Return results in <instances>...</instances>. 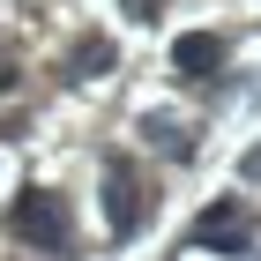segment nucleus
Listing matches in <instances>:
<instances>
[{"instance_id": "f257e3e1", "label": "nucleus", "mask_w": 261, "mask_h": 261, "mask_svg": "<svg viewBox=\"0 0 261 261\" xmlns=\"http://www.w3.org/2000/svg\"><path fill=\"white\" fill-rule=\"evenodd\" d=\"M15 239L38 246V254H67V239H75V224H67V201L53 194V187H30V194H15Z\"/></svg>"}, {"instance_id": "f03ea898", "label": "nucleus", "mask_w": 261, "mask_h": 261, "mask_svg": "<svg viewBox=\"0 0 261 261\" xmlns=\"http://www.w3.org/2000/svg\"><path fill=\"white\" fill-rule=\"evenodd\" d=\"M194 246H209V254H239L246 246V209L239 201H209L194 217Z\"/></svg>"}, {"instance_id": "7ed1b4c3", "label": "nucleus", "mask_w": 261, "mask_h": 261, "mask_svg": "<svg viewBox=\"0 0 261 261\" xmlns=\"http://www.w3.org/2000/svg\"><path fill=\"white\" fill-rule=\"evenodd\" d=\"M105 224H112L120 239L142 224V187H135V172H127V164H105Z\"/></svg>"}, {"instance_id": "20e7f679", "label": "nucleus", "mask_w": 261, "mask_h": 261, "mask_svg": "<svg viewBox=\"0 0 261 261\" xmlns=\"http://www.w3.org/2000/svg\"><path fill=\"white\" fill-rule=\"evenodd\" d=\"M172 67H179L187 82H209V75L224 67V38H217V30H194V38H179V45H172Z\"/></svg>"}, {"instance_id": "39448f33", "label": "nucleus", "mask_w": 261, "mask_h": 261, "mask_svg": "<svg viewBox=\"0 0 261 261\" xmlns=\"http://www.w3.org/2000/svg\"><path fill=\"white\" fill-rule=\"evenodd\" d=\"M67 67H75V75H105V67H112V38H82Z\"/></svg>"}, {"instance_id": "423d86ee", "label": "nucleus", "mask_w": 261, "mask_h": 261, "mask_svg": "<svg viewBox=\"0 0 261 261\" xmlns=\"http://www.w3.org/2000/svg\"><path fill=\"white\" fill-rule=\"evenodd\" d=\"M239 172H246V179H261V149H246V157H239Z\"/></svg>"}]
</instances>
